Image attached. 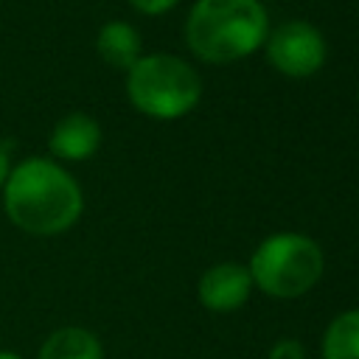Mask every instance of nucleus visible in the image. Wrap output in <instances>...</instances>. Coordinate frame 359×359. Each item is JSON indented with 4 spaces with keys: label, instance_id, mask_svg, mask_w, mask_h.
I'll return each instance as SVG.
<instances>
[{
    "label": "nucleus",
    "instance_id": "nucleus-1",
    "mask_svg": "<svg viewBox=\"0 0 359 359\" xmlns=\"http://www.w3.org/2000/svg\"><path fill=\"white\" fill-rule=\"evenodd\" d=\"M8 219L34 236H56L67 230L84 208L79 182L53 160L31 157L8 171L3 185Z\"/></svg>",
    "mask_w": 359,
    "mask_h": 359
},
{
    "label": "nucleus",
    "instance_id": "nucleus-2",
    "mask_svg": "<svg viewBox=\"0 0 359 359\" xmlns=\"http://www.w3.org/2000/svg\"><path fill=\"white\" fill-rule=\"evenodd\" d=\"M269 20L261 0H196L185 36L188 48L205 62H236L264 45Z\"/></svg>",
    "mask_w": 359,
    "mask_h": 359
},
{
    "label": "nucleus",
    "instance_id": "nucleus-3",
    "mask_svg": "<svg viewBox=\"0 0 359 359\" xmlns=\"http://www.w3.org/2000/svg\"><path fill=\"white\" fill-rule=\"evenodd\" d=\"M126 95L143 115L171 121L182 118L199 104L202 81L188 62L171 53H151L140 56L129 67Z\"/></svg>",
    "mask_w": 359,
    "mask_h": 359
},
{
    "label": "nucleus",
    "instance_id": "nucleus-4",
    "mask_svg": "<svg viewBox=\"0 0 359 359\" xmlns=\"http://www.w3.org/2000/svg\"><path fill=\"white\" fill-rule=\"evenodd\" d=\"M252 283L272 297H300L323 275V250L300 233H275L250 258Z\"/></svg>",
    "mask_w": 359,
    "mask_h": 359
},
{
    "label": "nucleus",
    "instance_id": "nucleus-5",
    "mask_svg": "<svg viewBox=\"0 0 359 359\" xmlns=\"http://www.w3.org/2000/svg\"><path fill=\"white\" fill-rule=\"evenodd\" d=\"M266 59L275 70H280L289 79H306L317 73L325 62V39L323 34L309 22H283L264 39Z\"/></svg>",
    "mask_w": 359,
    "mask_h": 359
},
{
    "label": "nucleus",
    "instance_id": "nucleus-6",
    "mask_svg": "<svg viewBox=\"0 0 359 359\" xmlns=\"http://www.w3.org/2000/svg\"><path fill=\"white\" fill-rule=\"evenodd\" d=\"M252 289V278L250 269L233 261L216 264L210 266L202 278H199V300L205 309L210 311H233L238 306H244V300L250 297Z\"/></svg>",
    "mask_w": 359,
    "mask_h": 359
},
{
    "label": "nucleus",
    "instance_id": "nucleus-7",
    "mask_svg": "<svg viewBox=\"0 0 359 359\" xmlns=\"http://www.w3.org/2000/svg\"><path fill=\"white\" fill-rule=\"evenodd\" d=\"M98 143H101V129L95 118L84 112L65 115L50 132V151L62 160H87L90 154H95Z\"/></svg>",
    "mask_w": 359,
    "mask_h": 359
},
{
    "label": "nucleus",
    "instance_id": "nucleus-8",
    "mask_svg": "<svg viewBox=\"0 0 359 359\" xmlns=\"http://www.w3.org/2000/svg\"><path fill=\"white\" fill-rule=\"evenodd\" d=\"M95 48H98V56L118 67V70H129L137 59H140V36L137 31L123 22V20H112L107 22L101 31H98V39H95Z\"/></svg>",
    "mask_w": 359,
    "mask_h": 359
},
{
    "label": "nucleus",
    "instance_id": "nucleus-9",
    "mask_svg": "<svg viewBox=\"0 0 359 359\" xmlns=\"http://www.w3.org/2000/svg\"><path fill=\"white\" fill-rule=\"evenodd\" d=\"M39 359H104V351L95 334L79 325H67L45 339V345L39 348Z\"/></svg>",
    "mask_w": 359,
    "mask_h": 359
},
{
    "label": "nucleus",
    "instance_id": "nucleus-10",
    "mask_svg": "<svg viewBox=\"0 0 359 359\" xmlns=\"http://www.w3.org/2000/svg\"><path fill=\"white\" fill-rule=\"evenodd\" d=\"M323 359H359V309L331 320L323 337Z\"/></svg>",
    "mask_w": 359,
    "mask_h": 359
},
{
    "label": "nucleus",
    "instance_id": "nucleus-11",
    "mask_svg": "<svg viewBox=\"0 0 359 359\" xmlns=\"http://www.w3.org/2000/svg\"><path fill=\"white\" fill-rule=\"evenodd\" d=\"M269 359H306V351L297 339H280L272 345Z\"/></svg>",
    "mask_w": 359,
    "mask_h": 359
},
{
    "label": "nucleus",
    "instance_id": "nucleus-12",
    "mask_svg": "<svg viewBox=\"0 0 359 359\" xmlns=\"http://www.w3.org/2000/svg\"><path fill=\"white\" fill-rule=\"evenodd\" d=\"M129 3L143 14H165L177 0H129Z\"/></svg>",
    "mask_w": 359,
    "mask_h": 359
},
{
    "label": "nucleus",
    "instance_id": "nucleus-13",
    "mask_svg": "<svg viewBox=\"0 0 359 359\" xmlns=\"http://www.w3.org/2000/svg\"><path fill=\"white\" fill-rule=\"evenodd\" d=\"M8 171H11V168H8V149L0 143V188L6 185V177H8Z\"/></svg>",
    "mask_w": 359,
    "mask_h": 359
},
{
    "label": "nucleus",
    "instance_id": "nucleus-14",
    "mask_svg": "<svg viewBox=\"0 0 359 359\" xmlns=\"http://www.w3.org/2000/svg\"><path fill=\"white\" fill-rule=\"evenodd\" d=\"M0 359H20L17 353H11V351H0Z\"/></svg>",
    "mask_w": 359,
    "mask_h": 359
}]
</instances>
